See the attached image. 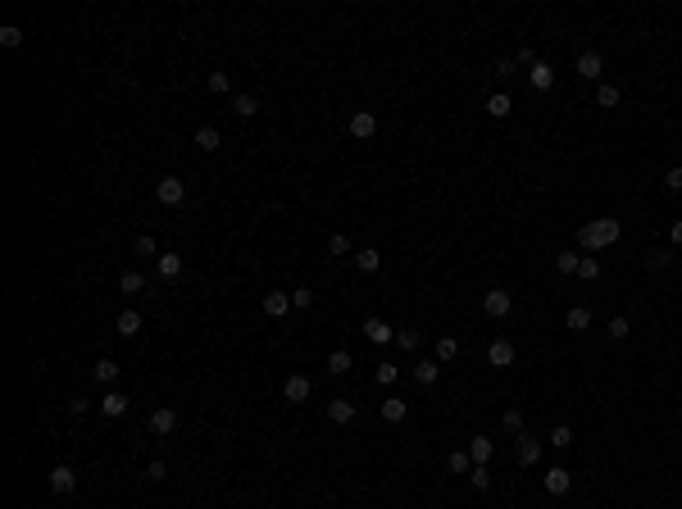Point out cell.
<instances>
[{"label": "cell", "mask_w": 682, "mask_h": 509, "mask_svg": "<svg viewBox=\"0 0 682 509\" xmlns=\"http://www.w3.org/2000/svg\"><path fill=\"white\" fill-rule=\"evenodd\" d=\"M618 237H623L618 218H591V223L578 228V246L582 250H609V246H618Z\"/></svg>", "instance_id": "obj_1"}, {"label": "cell", "mask_w": 682, "mask_h": 509, "mask_svg": "<svg viewBox=\"0 0 682 509\" xmlns=\"http://www.w3.org/2000/svg\"><path fill=\"white\" fill-rule=\"evenodd\" d=\"M155 200L169 205V209H178L187 200V182H182V177H160V182H155Z\"/></svg>", "instance_id": "obj_2"}, {"label": "cell", "mask_w": 682, "mask_h": 509, "mask_svg": "<svg viewBox=\"0 0 682 509\" xmlns=\"http://www.w3.org/2000/svg\"><path fill=\"white\" fill-rule=\"evenodd\" d=\"M310 396H314V382L305 378V373H292V378L282 382V401L287 405H305Z\"/></svg>", "instance_id": "obj_3"}, {"label": "cell", "mask_w": 682, "mask_h": 509, "mask_svg": "<svg viewBox=\"0 0 682 509\" xmlns=\"http://www.w3.org/2000/svg\"><path fill=\"white\" fill-rule=\"evenodd\" d=\"M542 450H546V445L537 441V436H528V432H519V436H514V459H519L523 468H532V464H537V459H542Z\"/></svg>", "instance_id": "obj_4"}, {"label": "cell", "mask_w": 682, "mask_h": 509, "mask_svg": "<svg viewBox=\"0 0 682 509\" xmlns=\"http://www.w3.org/2000/svg\"><path fill=\"white\" fill-rule=\"evenodd\" d=\"M482 314L487 318H509L514 314V296L509 291H487L482 296Z\"/></svg>", "instance_id": "obj_5"}, {"label": "cell", "mask_w": 682, "mask_h": 509, "mask_svg": "<svg viewBox=\"0 0 682 509\" xmlns=\"http://www.w3.org/2000/svg\"><path fill=\"white\" fill-rule=\"evenodd\" d=\"M578 77H582V82H600V77H605V59H600V50H582L578 55Z\"/></svg>", "instance_id": "obj_6"}, {"label": "cell", "mask_w": 682, "mask_h": 509, "mask_svg": "<svg viewBox=\"0 0 682 509\" xmlns=\"http://www.w3.org/2000/svg\"><path fill=\"white\" fill-rule=\"evenodd\" d=\"M350 137H359V141H368L373 137V132H378V114H373V109H355V114H350Z\"/></svg>", "instance_id": "obj_7"}, {"label": "cell", "mask_w": 682, "mask_h": 509, "mask_svg": "<svg viewBox=\"0 0 682 509\" xmlns=\"http://www.w3.org/2000/svg\"><path fill=\"white\" fill-rule=\"evenodd\" d=\"M514 355H519V350H514V341H505V336H496V341L487 346V364H496V369H509Z\"/></svg>", "instance_id": "obj_8"}, {"label": "cell", "mask_w": 682, "mask_h": 509, "mask_svg": "<svg viewBox=\"0 0 682 509\" xmlns=\"http://www.w3.org/2000/svg\"><path fill=\"white\" fill-rule=\"evenodd\" d=\"M46 482H50V491H55V496H68V491L77 487V473H73V468H68V464H55Z\"/></svg>", "instance_id": "obj_9"}, {"label": "cell", "mask_w": 682, "mask_h": 509, "mask_svg": "<svg viewBox=\"0 0 682 509\" xmlns=\"http://www.w3.org/2000/svg\"><path fill=\"white\" fill-rule=\"evenodd\" d=\"M542 482H546V491H551V496H564V491L574 487V473H569L564 464H555V468H546Z\"/></svg>", "instance_id": "obj_10"}, {"label": "cell", "mask_w": 682, "mask_h": 509, "mask_svg": "<svg viewBox=\"0 0 682 509\" xmlns=\"http://www.w3.org/2000/svg\"><path fill=\"white\" fill-rule=\"evenodd\" d=\"M364 336L373 341V346H387L391 336H396V327H391L387 318H378V314H373V318H364Z\"/></svg>", "instance_id": "obj_11"}, {"label": "cell", "mask_w": 682, "mask_h": 509, "mask_svg": "<svg viewBox=\"0 0 682 509\" xmlns=\"http://www.w3.org/2000/svg\"><path fill=\"white\" fill-rule=\"evenodd\" d=\"M328 423H355V401L350 396H337V401H328Z\"/></svg>", "instance_id": "obj_12"}, {"label": "cell", "mask_w": 682, "mask_h": 509, "mask_svg": "<svg viewBox=\"0 0 682 509\" xmlns=\"http://www.w3.org/2000/svg\"><path fill=\"white\" fill-rule=\"evenodd\" d=\"M528 87H532V91H551V87H555V68L546 64V59H537V64L528 68Z\"/></svg>", "instance_id": "obj_13"}, {"label": "cell", "mask_w": 682, "mask_h": 509, "mask_svg": "<svg viewBox=\"0 0 682 509\" xmlns=\"http://www.w3.org/2000/svg\"><path fill=\"white\" fill-rule=\"evenodd\" d=\"M100 414H105V419H123V414H128V396L109 387L105 396H100Z\"/></svg>", "instance_id": "obj_14"}, {"label": "cell", "mask_w": 682, "mask_h": 509, "mask_svg": "<svg viewBox=\"0 0 682 509\" xmlns=\"http://www.w3.org/2000/svg\"><path fill=\"white\" fill-rule=\"evenodd\" d=\"M292 309V291H264V314L269 318H287Z\"/></svg>", "instance_id": "obj_15"}, {"label": "cell", "mask_w": 682, "mask_h": 509, "mask_svg": "<svg viewBox=\"0 0 682 509\" xmlns=\"http://www.w3.org/2000/svg\"><path fill=\"white\" fill-rule=\"evenodd\" d=\"M178 428V410H169V405H160V410L151 414V432L155 436H169Z\"/></svg>", "instance_id": "obj_16"}, {"label": "cell", "mask_w": 682, "mask_h": 509, "mask_svg": "<svg viewBox=\"0 0 682 509\" xmlns=\"http://www.w3.org/2000/svg\"><path fill=\"white\" fill-rule=\"evenodd\" d=\"M182 269H187L182 255H160V260H155V273H160L164 282H178V278H182Z\"/></svg>", "instance_id": "obj_17"}, {"label": "cell", "mask_w": 682, "mask_h": 509, "mask_svg": "<svg viewBox=\"0 0 682 509\" xmlns=\"http://www.w3.org/2000/svg\"><path fill=\"white\" fill-rule=\"evenodd\" d=\"M378 414H382V423H405V419H410V405L391 396V401H382V405H378Z\"/></svg>", "instance_id": "obj_18"}, {"label": "cell", "mask_w": 682, "mask_h": 509, "mask_svg": "<svg viewBox=\"0 0 682 509\" xmlns=\"http://www.w3.org/2000/svg\"><path fill=\"white\" fill-rule=\"evenodd\" d=\"M487 114H491V119H509V114H514V100H509V91L487 96Z\"/></svg>", "instance_id": "obj_19"}, {"label": "cell", "mask_w": 682, "mask_h": 509, "mask_svg": "<svg viewBox=\"0 0 682 509\" xmlns=\"http://www.w3.org/2000/svg\"><path fill=\"white\" fill-rule=\"evenodd\" d=\"M119 291L123 296H141V291H146V278H141L137 269H123L119 273Z\"/></svg>", "instance_id": "obj_20"}, {"label": "cell", "mask_w": 682, "mask_h": 509, "mask_svg": "<svg viewBox=\"0 0 682 509\" xmlns=\"http://www.w3.org/2000/svg\"><path fill=\"white\" fill-rule=\"evenodd\" d=\"M350 369H355V359H350V350H332V355H328V373H332V378H346Z\"/></svg>", "instance_id": "obj_21"}, {"label": "cell", "mask_w": 682, "mask_h": 509, "mask_svg": "<svg viewBox=\"0 0 682 509\" xmlns=\"http://www.w3.org/2000/svg\"><path fill=\"white\" fill-rule=\"evenodd\" d=\"M437 378H442V364H437V359H423V364H414V382H419V387H433Z\"/></svg>", "instance_id": "obj_22"}, {"label": "cell", "mask_w": 682, "mask_h": 509, "mask_svg": "<svg viewBox=\"0 0 682 509\" xmlns=\"http://www.w3.org/2000/svg\"><path fill=\"white\" fill-rule=\"evenodd\" d=\"M114 332H119V336H137L141 332V314H137V309H123V314L114 318Z\"/></svg>", "instance_id": "obj_23"}, {"label": "cell", "mask_w": 682, "mask_h": 509, "mask_svg": "<svg viewBox=\"0 0 682 509\" xmlns=\"http://www.w3.org/2000/svg\"><path fill=\"white\" fill-rule=\"evenodd\" d=\"M564 327H574V332H587V327H591V309H587V305H574V309L564 314Z\"/></svg>", "instance_id": "obj_24"}, {"label": "cell", "mask_w": 682, "mask_h": 509, "mask_svg": "<svg viewBox=\"0 0 682 509\" xmlns=\"http://www.w3.org/2000/svg\"><path fill=\"white\" fill-rule=\"evenodd\" d=\"M91 378H96L100 387H114V382H119V364H114V359H100L96 369H91Z\"/></svg>", "instance_id": "obj_25"}, {"label": "cell", "mask_w": 682, "mask_h": 509, "mask_svg": "<svg viewBox=\"0 0 682 509\" xmlns=\"http://www.w3.org/2000/svg\"><path fill=\"white\" fill-rule=\"evenodd\" d=\"M491 450H496V441H491V436H473V441H468V455H473V464H487Z\"/></svg>", "instance_id": "obj_26"}, {"label": "cell", "mask_w": 682, "mask_h": 509, "mask_svg": "<svg viewBox=\"0 0 682 509\" xmlns=\"http://www.w3.org/2000/svg\"><path fill=\"white\" fill-rule=\"evenodd\" d=\"M196 146H200V151H209V155H214L218 146H223V137H218V128H209V123H205V128H196Z\"/></svg>", "instance_id": "obj_27"}, {"label": "cell", "mask_w": 682, "mask_h": 509, "mask_svg": "<svg viewBox=\"0 0 682 509\" xmlns=\"http://www.w3.org/2000/svg\"><path fill=\"white\" fill-rule=\"evenodd\" d=\"M232 114H241V119H255V114H260V100L241 91V96H232Z\"/></svg>", "instance_id": "obj_28"}, {"label": "cell", "mask_w": 682, "mask_h": 509, "mask_svg": "<svg viewBox=\"0 0 682 509\" xmlns=\"http://www.w3.org/2000/svg\"><path fill=\"white\" fill-rule=\"evenodd\" d=\"M378 264H382V255H378V250H355V269L359 273H378Z\"/></svg>", "instance_id": "obj_29"}, {"label": "cell", "mask_w": 682, "mask_h": 509, "mask_svg": "<svg viewBox=\"0 0 682 509\" xmlns=\"http://www.w3.org/2000/svg\"><path fill=\"white\" fill-rule=\"evenodd\" d=\"M132 250H137V260H151V255L160 260V246H155V237H151V232H141V237L132 241Z\"/></svg>", "instance_id": "obj_30"}, {"label": "cell", "mask_w": 682, "mask_h": 509, "mask_svg": "<svg viewBox=\"0 0 682 509\" xmlns=\"http://www.w3.org/2000/svg\"><path fill=\"white\" fill-rule=\"evenodd\" d=\"M455 355H460V341L455 336H437V364H451Z\"/></svg>", "instance_id": "obj_31"}, {"label": "cell", "mask_w": 682, "mask_h": 509, "mask_svg": "<svg viewBox=\"0 0 682 509\" xmlns=\"http://www.w3.org/2000/svg\"><path fill=\"white\" fill-rule=\"evenodd\" d=\"M551 445L555 450H569V445H574V428H569V423H555L551 428Z\"/></svg>", "instance_id": "obj_32"}, {"label": "cell", "mask_w": 682, "mask_h": 509, "mask_svg": "<svg viewBox=\"0 0 682 509\" xmlns=\"http://www.w3.org/2000/svg\"><path fill=\"white\" fill-rule=\"evenodd\" d=\"M446 468H451V473H473V455H468V450H451Z\"/></svg>", "instance_id": "obj_33"}, {"label": "cell", "mask_w": 682, "mask_h": 509, "mask_svg": "<svg viewBox=\"0 0 682 509\" xmlns=\"http://www.w3.org/2000/svg\"><path fill=\"white\" fill-rule=\"evenodd\" d=\"M419 341H423L419 327H396V346L401 350H419Z\"/></svg>", "instance_id": "obj_34"}, {"label": "cell", "mask_w": 682, "mask_h": 509, "mask_svg": "<svg viewBox=\"0 0 682 509\" xmlns=\"http://www.w3.org/2000/svg\"><path fill=\"white\" fill-rule=\"evenodd\" d=\"M596 105H600V109H614L618 105V87H614V82H600V87H596Z\"/></svg>", "instance_id": "obj_35"}, {"label": "cell", "mask_w": 682, "mask_h": 509, "mask_svg": "<svg viewBox=\"0 0 682 509\" xmlns=\"http://www.w3.org/2000/svg\"><path fill=\"white\" fill-rule=\"evenodd\" d=\"M396 378H401L396 364H378V369H373V382H378V387H396Z\"/></svg>", "instance_id": "obj_36"}, {"label": "cell", "mask_w": 682, "mask_h": 509, "mask_svg": "<svg viewBox=\"0 0 682 509\" xmlns=\"http://www.w3.org/2000/svg\"><path fill=\"white\" fill-rule=\"evenodd\" d=\"M578 278H582V282H596V278H600V260L582 255V260H578Z\"/></svg>", "instance_id": "obj_37"}, {"label": "cell", "mask_w": 682, "mask_h": 509, "mask_svg": "<svg viewBox=\"0 0 682 509\" xmlns=\"http://www.w3.org/2000/svg\"><path fill=\"white\" fill-rule=\"evenodd\" d=\"M578 260H582V255H574V250H560V255H555V269L569 278V273H578Z\"/></svg>", "instance_id": "obj_38"}, {"label": "cell", "mask_w": 682, "mask_h": 509, "mask_svg": "<svg viewBox=\"0 0 682 509\" xmlns=\"http://www.w3.org/2000/svg\"><path fill=\"white\" fill-rule=\"evenodd\" d=\"M650 269H655V273H664V269H673V250H650Z\"/></svg>", "instance_id": "obj_39"}, {"label": "cell", "mask_w": 682, "mask_h": 509, "mask_svg": "<svg viewBox=\"0 0 682 509\" xmlns=\"http://www.w3.org/2000/svg\"><path fill=\"white\" fill-rule=\"evenodd\" d=\"M500 428L519 436V432H523V414H519V410H505V414H500Z\"/></svg>", "instance_id": "obj_40"}, {"label": "cell", "mask_w": 682, "mask_h": 509, "mask_svg": "<svg viewBox=\"0 0 682 509\" xmlns=\"http://www.w3.org/2000/svg\"><path fill=\"white\" fill-rule=\"evenodd\" d=\"M209 91H214V96H232V77L227 73H209Z\"/></svg>", "instance_id": "obj_41"}, {"label": "cell", "mask_w": 682, "mask_h": 509, "mask_svg": "<svg viewBox=\"0 0 682 509\" xmlns=\"http://www.w3.org/2000/svg\"><path fill=\"white\" fill-rule=\"evenodd\" d=\"M328 255H350V237L346 232H332V237H328Z\"/></svg>", "instance_id": "obj_42"}, {"label": "cell", "mask_w": 682, "mask_h": 509, "mask_svg": "<svg viewBox=\"0 0 682 509\" xmlns=\"http://www.w3.org/2000/svg\"><path fill=\"white\" fill-rule=\"evenodd\" d=\"M468 482H473L477 491H487V487H491V468H487V464H473V473H468Z\"/></svg>", "instance_id": "obj_43"}, {"label": "cell", "mask_w": 682, "mask_h": 509, "mask_svg": "<svg viewBox=\"0 0 682 509\" xmlns=\"http://www.w3.org/2000/svg\"><path fill=\"white\" fill-rule=\"evenodd\" d=\"M628 332H632V323H628L623 314H614V318H609V336H614V341H623Z\"/></svg>", "instance_id": "obj_44"}, {"label": "cell", "mask_w": 682, "mask_h": 509, "mask_svg": "<svg viewBox=\"0 0 682 509\" xmlns=\"http://www.w3.org/2000/svg\"><path fill=\"white\" fill-rule=\"evenodd\" d=\"M0 46H10V50H14V46H23V28H14V23H10V28H0Z\"/></svg>", "instance_id": "obj_45"}, {"label": "cell", "mask_w": 682, "mask_h": 509, "mask_svg": "<svg viewBox=\"0 0 682 509\" xmlns=\"http://www.w3.org/2000/svg\"><path fill=\"white\" fill-rule=\"evenodd\" d=\"M292 305H296V309H310V305H314V291H310V287H296V291H292Z\"/></svg>", "instance_id": "obj_46"}, {"label": "cell", "mask_w": 682, "mask_h": 509, "mask_svg": "<svg viewBox=\"0 0 682 509\" xmlns=\"http://www.w3.org/2000/svg\"><path fill=\"white\" fill-rule=\"evenodd\" d=\"M146 477H151V482H164V477H169V464H164V459H151V464H146Z\"/></svg>", "instance_id": "obj_47"}, {"label": "cell", "mask_w": 682, "mask_h": 509, "mask_svg": "<svg viewBox=\"0 0 682 509\" xmlns=\"http://www.w3.org/2000/svg\"><path fill=\"white\" fill-rule=\"evenodd\" d=\"M514 64H519V68H532V64H537V50H532V46H523V50L514 55Z\"/></svg>", "instance_id": "obj_48"}, {"label": "cell", "mask_w": 682, "mask_h": 509, "mask_svg": "<svg viewBox=\"0 0 682 509\" xmlns=\"http://www.w3.org/2000/svg\"><path fill=\"white\" fill-rule=\"evenodd\" d=\"M514 73H519V64H514V59H500V64H496V77H500V82H509Z\"/></svg>", "instance_id": "obj_49"}, {"label": "cell", "mask_w": 682, "mask_h": 509, "mask_svg": "<svg viewBox=\"0 0 682 509\" xmlns=\"http://www.w3.org/2000/svg\"><path fill=\"white\" fill-rule=\"evenodd\" d=\"M664 186H669V191H682V169H669V173H664Z\"/></svg>", "instance_id": "obj_50"}, {"label": "cell", "mask_w": 682, "mask_h": 509, "mask_svg": "<svg viewBox=\"0 0 682 509\" xmlns=\"http://www.w3.org/2000/svg\"><path fill=\"white\" fill-rule=\"evenodd\" d=\"M669 241H673V246L682 250V218H678V223H673V228H669Z\"/></svg>", "instance_id": "obj_51"}, {"label": "cell", "mask_w": 682, "mask_h": 509, "mask_svg": "<svg viewBox=\"0 0 682 509\" xmlns=\"http://www.w3.org/2000/svg\"><path fill=\"white\" fill-rule=\"evenodd\" d=\"M678 287H682V264H678Z\"/></svg>", "instance_id": "obj_52"}]
</instances>
